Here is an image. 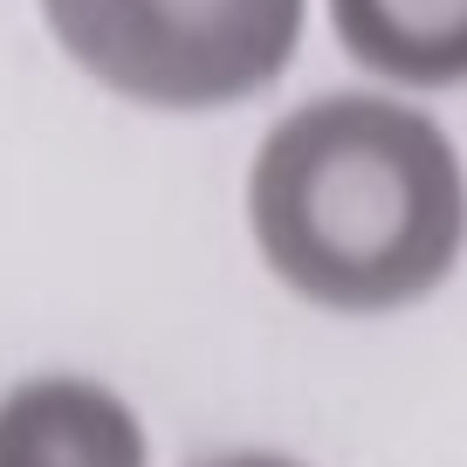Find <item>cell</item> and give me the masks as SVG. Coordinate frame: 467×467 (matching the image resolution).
Masks as SVG:
<instances>
[{
    "instance_id": "6da1fadb",
    "label": "cell",
    "mask_w": 467,
    "mask_h": 467,
    "mask_svg": "<svg viewBox=\"0 0 467 467\" xmlns=\"http://www.w3.org/2000/svg\"><path fill=\"white\" fill-rule=\"evenodd\" d=\"M248 234L289 296L337 317L426 303L467 254V165L433 110L323 89L248 159Z\"/></svg>"
},
{
    "instance_id": "7a4b0ae2",
    "label": "cell",
    "mask_w": 467,
    "mask_h": 467,
    "mask_svg": "<svg viewBox=\"0 0 467 467\" xmlns=\"http://www.w3.org/2000/svg\"><path fill=\"white\" fill-rule=\"evenodd\" d=\"M42 21L110 97L200 117L282 83L309 0H42Z\"/></svg>"
},
{
    "instance_id": "3957f363",
    "label": "cell",
    "mask_w": 467,
    "mask_h": 467,
    "mask_svg": "<svg viewBox=\"0 0 467 467\" xmlns=\"http://www.w3.org/2000/svg\"><path fill=\"white\" fill-rule=\"evenodd\" d=\"M0 467H151V440L103 379L42 371L0 392Z\"/></svg>"
},
{
    "instance_id": "277c9868",
    "label": "cell",
    "mask_w": 467,
    "mask_h": 467,
    "mask_svg": "<svg viewBox=\"0 0 467 467\" xmlns=\"http://www.w3.org/2000/svg\"><path fill=\"white\" fill-rule=\"evenodd\" d=\"M344 56L399 89L467 83V0H323Z\"/></svg>"
},
{
    "instance_id": "5b68a950",
    "label": "cell",
    "mask_w": 467,
    "mask_h": 467,
    "mask_svg": "<svg viewBox=\"0 0 467 467\" xmlns=\"http://www.w3.org/2000/svg\"><path fill=\"white\" fill-rule=\"evenodd\" d=\"M192 467H309V461L275 453V447H227V453H206V461H192Z\"/></svg>"
}]
</instances>
